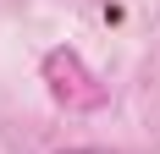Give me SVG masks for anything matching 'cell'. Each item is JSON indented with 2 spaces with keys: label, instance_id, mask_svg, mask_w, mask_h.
Instances as JSON below:
<instances>
[{
  "label": "cell",
  "instance_id": "obj_1",
  "mask_svg": "<svg viewBox=\"0 0 160 154\" xmlns=\"http://www.w3.org/2000/svg\"><path fill=\"white\" fill-rule=\"evenodd\" d=\"M66 154H105V149H66Z\"/></svg>",
  "mask_w": 160,
  "mask_h": 154
}]
</instances>
